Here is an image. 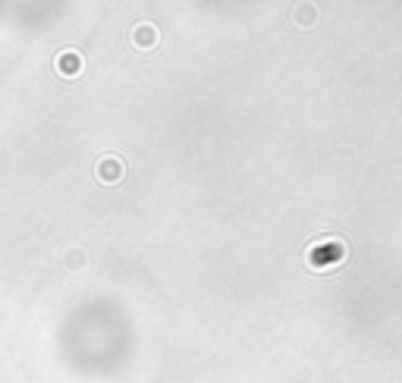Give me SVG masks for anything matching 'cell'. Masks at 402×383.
I'll use <instances>...</instances> for the list:
<instances>
[{
  "label": "cell",
  "instance_id": "4",
  "mask_svg": "<svg viewBox=\"0 0 402 383\" xmlns=\"http://www.w3.org/2000/svg\"><path fill=\"white\" fill-rule=\"evenodd\" d=\"M129 38H132V45H135V47H142V51H151V47L157 45V29H154L151 23H139V25L132 29V35H129Z\"/></svg>",
  "mask_w": 402,
  "mask_h": 383
},
{
  "label": "cell",
  "instance_id": "1",
  "mask_svg": "<svg viewBox=\"0 0 402 383\" xmlns=\"http://www.w3.org/2000/svg\"><path fill=\"white\" fill-rule=\"evenodd\" d=\"M343 258H346V245L336 242V239H330V242H324V245H314V248L308 251V261H311L314 270H330V267H336Z\"/></svg>",
  "mask_w": 402,
  "mask_h": 383
},
{
  "label": "cell",
  "instance_id": "2",
  "mask_svg": "<svg viewBox=\"0 0 402 383\" xmlns=\"http://www.w3.org/2000/svg\"><path fill=\"white\" fill-rule=\"evenodd\" d=\"M95 173H97V179H101V183H119V179L126 176V163L119 161V157L107 154V157H101V161H97Z\"/></svg>",
  "mask_w": 402,
  "mask_h": 383
},
{
  "label": "cell",
  "instance_id": "6",
  "mask_svg": "<svg viewBox=\"0 0 402 383\" xmlns=\"http://www.w3.org/2000/svg\"><path fill=\"white\" fill-rule=\"evenodd\" d=\"M298 23L302 25H311L314 23V16H311V7H305V10H298V16H296Z\"/></svg>",
  "mask_w": 402,
  "mask_h": 383
},
{
  "label": "cell",
  "instance_id": "5",
  "mask_svg": "<svg viewBox=\"0 0 402 383\" xmlns=\"http://www.w3.org/2000/svg\"><path fill=\"white\" fill-rule=\"evenodd\" d=\"M82 261H85V255H82V251H69V258H67L69 270H79V267H82Z\"/></svg>",
  "mask_w": 402,
  "mask_h": 383
},
{
  "label": "cell",
  "instance_id": "3",
  "mask_svg": "<svg viewBox=\"0 0 402 383\" xmlns=\"http://www.w3.org/2000/svg\"><path fill=\"white\" fill-rule=\"evenodd\" d=\"M57 73L67 76V79H75V76L82 73V57H79L75 51H63L57 57Z\"/></svg>",
  "mask_w": 402,
  "mask_h": 383
}]
</instances>
